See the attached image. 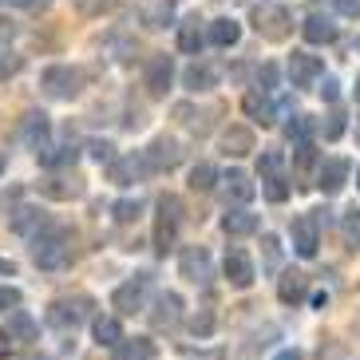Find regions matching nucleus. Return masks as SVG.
I'll return each instance as SVG.
<instances>
[{
    "label": "nucleus",
    "mask_w": 360,
    "mask_h": 360,
    "mask_svg": "<svg viewBox=\"0 0 360 360\" xmlns=\"http://www.w3.org/2000/svg\"><path fill=\"white\" fill-rule=\"evenodd\" d=\"M32 262L40 265V269H48V274L64 269V265L72 262V233L56 230V226H48L44 233H36L32 238Z\"/></svg>",
    "instance_id": "f257e3e1"
},
{
    "label": "nucleus",
    "mask_w": 360,
    "mask_h": 360,
    "mask_svg": "<svg viewBox=\"0 0 360 360\" xmlns=\"http://www.w3.org/2000/svg\"><path fill=\"white\" fill-rule=\"evenodd\" d=\"M96 301L87 293H72V297H56L52 305H48V325L60 328V333H75V328L84 325V321H91L96 313Z\"/></svg>",
    "instance_id": "f03ea898"
},
{
    "label": "nucleus",
    "mask_w": 360,
    "mask_h": 360,
    "mask_svg": "<svg viewBox=\"0 0 360 360\" xmlns=\"http://www.w3.org/2000/svg\"><path fill=\"white\" fill-rule=\"evenodd\" d=\"M40 87H44V96H52V99H75L84 91V72L72 64H52L40 72Z\"/></svg>",
    "instance_id": "7ed1b4c3"
},
{
    "label": "nucleus",
    "mask_w": 360,
    "mask_h": 360,
    "mask_svg": "<svg viewBox=\"0 0 360 360\" xmlns=\"http://www.w3.org/2000/svg\"><path fill=\"white\" fill-rule=\"evenodd\" d=\"M254 28H257L262 40L281 44V40H289V32H293V16H289L285 4H257L254 8Z\"/></svg>",
    "instance_id": "20e7f679"
},
{
    "label": "nucleus",
    "mask_w": 360,
    "mask_h": 360,
    "mask_svg": "<svg viewBox=\"0 0 360 360\" xmlns=\"http://www.w3.org/2000/svg\"><path fill=\"white\" fill-rule=\"evenodd\" d=\"M179 226H182V202L174 194H162L159 198V222H155V250L170 254L174 242H179Z\"/></svg>",
    "instance_id": "39448f33"
},
{
    "label": "nucleus",
    "mask_w": 360,
    "mask_h": 360,
    "mask_svg": "<svg viewBox=\"0 0 360 360\" xmlns=\"http://www.w3.org/2000/svg\"><path fill=\"white\" fill-rule=\"evenodd\" d=\"M147 289H150V274H135L131 281L111 293V309H115L119 317H131V313H143L147 309Z\"/></svg>",
    "instance_id": "423d86ee"
},
{
    "label": "nucleus",
    "mask_w": 360,
    "mask_h": 360,
    "mask_svg": "<svg viewBox=\"0 0 360 360\" xmlns=\"http://www.w3.org/2000/svg\"><path fill=\"white\" fill-rule=\"evenodd\" d=\"M147 170H174L182 162V143L174 135H155L147 143V150H139Z\"/></svg>",
    "instance_id": "0eeeda50"
},
{
    "label": "nucleus",
    "mask_w": 360,
    "mask_h": 360,
    "mask_svg": "<svg viewBox=\"0 0 360 360\" xmlns=\"http://www.w3.org/2000/svg\"><path fill=\"white\" fill-rule=\"evenodd\" d=\"M179 274L194 285H210L214 277V262H210V250L206 245H186L179 254Z\"/></svg>",
    "instance_id": "6e6552de"
},
{
    "label": "nucleus",
    "mask_w": 360,
    "mask_h": 360,
    "mask_svg": "<svg viewBox=\"0 0 360 360\" xmlns=\"http://www.w3.org/2000/svg\"><path fill=\"white\" fill-rule=\"evenodd\" d=\"M182 297L179 293H159L155 297V305L147 309V317H150V328H159V333H170V328H179V321H182Z\"/></svg>",
    "instance_id": "1a4fd4ad"
},
{
    "label": "nucleus",
    "mask_w": 360,
    "mask_h": 360,
    "mask_svg": "<svg viewBox=\"0 0 360 360\" xmlns=\"http://www.w3.org/2000/svg\"><path fill=\"white\" fill-rule=\"evenodd\" d=\"M242 111H245L250 119H257L262 127H274L277 119H281V115L289 111V103H285V99H281V103H274V99L262 96V91H250V96L242 99Z\"/></svg>",
    "instance_id": "9d476101"
},
{
    "label": "nucleus",
    "mask_w": 360,
    "mask_h": 360,
    "mask_svg": "<svg viewBox=\"0 0 360 360\" xmlns=\"http://www.w3.org/2000/svg\"><path fill=\"white\" fill-rule=\"evenodd\" d=\"M222 182V194H226V210L230 206H250V202L257 198V182L245 174V170H230L226 179H218Z\"/></svg>",
    "instance_id": "9b49d317"
},
{
    "label": "nucleus",
    "mask_w": 360,
    "mask_h": 360,
    "mask_svg": "<svg viewBox=\"0 0 360 360\" xmlns=\"http://www.w3.org/2000/svg\"><path fill=\"white\" fill-rule=\"evenodd\" d=\"M222 274H226V281H230L233 289H250L257 281V269H254V262H250L245 250H226Z\"/></svg>",
    "instance_id": "f8f14e48"
},
{
    "label": "nucleus",
    "mask_w": 360,
    "mask_h": 360,
    "mask_svg": "<svg viewBox=\"0 0 360 360\" xmlns=\"http://www.w3.org/2000/svg\"><path fill=\"white\" fill-rule=\"evenodd\" d=\"M289 238H293V254L297 257H317V245H321V230L313 226V218L309 214H301V218H293V226H289Z\"/></svg>",
    "instance_id": "ddd939ff"
},
{
    "label": "nucleus",
    "mask_w": 360,
    "mask_h": 360,
    "mask_svg": "<svg viewBox=\"0 0 360 360\" xmlns=\"http://www.w3.org/2000/svg\"><path fill=\"white\" fill-rule=\"evenodd\" d=\"M40 194L52 202L84 198V179L79 174H48V179H40Z\"/></svg>",
    "instance_id": "4468645a"
},
{
    "label": "nucleus",
    "mask_w": 360,
    "mask_h": 360,
    "mask_svg": "<svg viewBox=\"0 0 360 360\" xmlns=\"http://www.w3.org/2000/svg\"><path fill=\"white\" fill-rule=\"evenodd\" d=\"M321 75H325L321 56H313V52H293L289 56V79H293V87H313Z\"/></svg>",
    "instance_id": "2eb2a0df"
},
{
    "label": "nucleus",
    "mask_w": 360,
    "mask_h": 360,
    "mask_svg": "<svg viewBox=\"0 0 360 360\" xmlns=\"http://www.w3.org/2000/svg\"><path fill=\"white\" fill-rule=\"evenodd\" d=\"M143 174H150L143 155H115V159L107 162V179L115 182V186H131V182H139Z\"/></svg>",
    "instance_id": "dca6fc26"
},
{
    "label": "nucleus",
    "mask_w": 360,
    "mask_h": 360,
    "mask_svg": "<svg viewBox=\"0 0 360 360\" xmlns=\"http://www.w3.org/2000/svg\"><path fill=\"white\" fill-rule=\"evenodd\" d=\"M8 230L20 233V238H36V233L48 230V214H44L40 206H16V210L8 214Z\"/></svg>",
    "instance_id": "f3484780"
},
{
    "label": "nucleus",
    "mask_w": 360,
    "mask_h": 360,
    "mask_svg": "<svg viewBox=\"0 0 360 360\" xmlns=\"http://www.w3.org/2000/svg\"><path fill=\"white\" fill-rule=\"evenodd\" d=\"M277 297H281V305H301L309 297V274L301 269H285V274L277 277Z\"/></svg>",
    "instance_id": "a211bd4d"
},
{
    "label": "nucleus",
    "mask_w": 360,
    "mask_h": 360,
    "mask_svg": "<svg viewBox=\"0 0 360 360\" xmlns=\"http://www.w3.org/2000/svg\"><path fill=\"white\" fill-rule=\"evenodd\" d=\"M12 345H36L40 340V325L32 321V313H24V309H12L8 313V325H4Z\"/></svg>",
    "instance_id": "6ab92c4d"
},
{
    "label": "nucleus",
    "mask_w": 360,
    "mask_h": 360,
    "mask_svg": "<svg viewBox=\"0 0 360 360\" xmlns=\"http://www.w3.org/2000/svg\"><path fill=\"white\" fill-rule=\"evenodd\" d=\"M170 79H174V60L170 56H155L147 64V91L155 99H162L170 91Z\"/></svg>",
    "instance_id": "aec40b11"
},
{
    "label": "nucleus",
    "mask_w": 360,
    "mask_h": 360,
    "mask_svg": "<svg viewBox=\"0 0 360 360\" xmlns=\"http://www.w3.org/2000/svg\"><path fill=\"white\" fill-rule=\"evenodd\" d=\"M91 337H96L99 349H119L123 345V321L111 317V313H99V317H91Z\"/></svg>",
    "instance_id": "412c9836"
},
{
    "label": "nucleus",
    "mask_w": 360,
    "mask_h": 360,
    "mask_svg": "<svg viewBox=\"0 0 360 360\" xmlns=\"http://www.w3.org/2000/svg\"><path fill=\"white\" fill-rule=\"evenodd\" d=\"M301 36H305L309 44H333L340 36L337 20L333 16H321V12H309L305 24H301Z\"/></svg>",
    "instance_id": "4be33fe9"
},
{
    "label": "nucleus",
    "mask_w": 360,
    "mask_h": 360,
    "mask_svg": "<svg viewBox=\"0 0 360 360\" xmlns=\"http://www.w3.org/2000/svg\"><path fill=\"white\" fill-rule=\"evenodd\" d=\"M345 182H349V162L345 159H325L317 170V186L321 194H340L345 191Z\"/></svg>",
    "instance_id": "5701e85b"
},
{
    "label": "nucleus",
    "mask_w": 360,
    "mask_h": 360,
    "mask_svg": "<svg viewBox=\"0 0 360 360\" xmlns=\"http://www.w3.org/2000/svg\"><path fill=\"white\" fill-rule=\"evenodd\" d=\"M222 150L230 155V159H242V155H250V150H257V139L250 127H242V123H233V127L222 131Z\"/></svg>",
    "instance_id": "b1692460"
},
{
    "label": "nucleus",
    "mask_w": 360,
    "mask_h": 360,
    "mask_svg": "<svg viewBox=\"0 0 360 360\" xmlns=\"http://www.w3.org/2000/svg\"><path fill=\"white\" fill-rule=\"evenodd\" d=\"M218 79H222V72H218L214 64H191L186 72H182V87H186V91H194V96H198V91L218 87Z\"/></svg>",
    "instance_id": "393cba45"
},
{
    "label": "nucleus",
    "mask_w": 360,
    "mask_h": 360,
    "mask_svg": "<svg viewBox=\"0 0 360 360\" xmlns=\"http://www.w3.org/2000/svg\"><path fill=\"white\" fill-rule=\"evenodd\" d=\"M257 214H250L245 206H233V210L222 214V230L230 233V238H250V233H257Z\"/></svg>",
    "instance_id": "a878e982"
},
{
    "label": "nucleus",
    "mask_w": 360,
    "mask_h": 360,
    "mask_svg": "<svg viewBox=\"0 0 360 360\" xmlns=\"http://www.w3.org/2000/svg\"><path fill=\"white\" fill-rule=\"evenodd\" d=\"M139 20L147 24L150 32H159V28H167L174 20V4L170 0H143L139 4Z\"/></svg>",
    "instance_id": "bb28decb"
},
{
    "label": "nucleus",
    "mask_w": 360,
    "mask_h": 360,
    "mask_svg": "<svg viewBox=\"0 0 360 360\" xmlns=\"http://www.w3.org/2000/svg\"><path fill=\"white\" fill-rule=\"evenodd\" d=\"M206 40H210L214 48H233V44L242 40V24L230 20V16H218V20L206 24Z\"/></svg>",
    "instance_id": "cd10ccee"
},
{
    "label": "nucleus",
    "mask_w": 360,
    "mask_h": 360,
    "mask_svg": "<svg viewBox=\"0 0 360 360\" xmlns=\"http://www.w3.org/2000/svg\"><path fill=\"white\" fill-rule=\"evenodd\" d=\"M36 159H40V167L48 170H68L75 167V159H79V150L68 143V147H52V143H44V147H36Z\"/></svg>",
    "instance_id": "c85d7f7f"
},
{
    "label": "nucleus",
    "mask_w": 360,
    "mask_h": 360,
    "mask_svg": "<svg viewBox=\"0 0 360 360\" xmlns=\"http://www.w3.org/2000/svg\"><path fill=\"white\" fill-rule=\"evenodd\" d=\"M202 48H206V28H202V20H198V16L182 20V24H179V52L198 56Z\"/></svg>",
    "instance_id": "c756f323"
},
{
    "label": "nucleus",
    "mask_w": 360,
    "mask_h": 360,
    "mask_svg": "<svg viewBox=\"0 0 360 360\" xmlns=\"http://www.w3.org/2000/svg\"><path fill=\"white\" fill-rule=\"evenodd\" d=\"M48 131H52V123H48V115L44 111H28L20 123V139L28 143V147H44V139H48Z\"/></svg>",
    "instance_id": "7c9ffc66"
},
{
    "label": "nucleus",
    "mask_w": 360,
    "mask_h": 360,
    "mask_svg": "<svg viewBox=\"0 0 360 360\" xmlns=\"http://www.w3.org/2000/svg\"><path fill=\"white\" fill-rule=\"evenodd\" d=\"M111 360H155V345H150L147 337H135V340L123 337V345L115 349Z\"/></svg>",
    "instance_id": "2f4dec72"
},
{
    "label": "nucleus",
    "mask_w": 360,
    "mask_h": 360,
    "mask_svg": "<svg viewBox=\"0 0 360 360\" xmlns=\"http://www.w3.org/2000/svg\"><path fill=\"white\" fill-rule=\"evenodd\" d=\"M174 115H179L182 123H186V127L194 131V135H206V131H210V115H214V107H206V111H194L191 103H179V107H174Z\"/></svg>",
    "instance_id": "473e14b6"
},
{
    "label": "nucleus",
    "mask_w": 360,
    "mask_h": 360,
    "mask_svg": "<svg viewBox=\"0 0 360 360\" xmlns=\"http://www.w3.org/2000/svg\"><path fill=\"white\" fill-rule=\"evenodd\" d=\"M313 127L321 131V139H328V143H337V139L345 135V127H349V115H345L340 107H333V111H328V115L321 119V123H313Z\"/></svg>",
    "instance_id": "72a5a7b5"
},
{
    "label": "nucleus",
    "mask_w": 360,
    "mask_h": 360,
    "mask_svg": "<svg viewBox=\"0 0 360 360\" xmlns=\"http://www.w3.org/2000/svg\"><path fill=\"white\" fill-rule=\"evenodd\" d=\"M313 167H317V147L313 143H297L293 147V174L297 179H309Z\"/></svg>",
    "instance_id": "f704fd0d"
},
{
    "label": "nucleus",
    "mask_w": 360,
    "mask_h": 360,
    "mask_svg": "<svg viewBox=\"0 0 360 360\" xmlns=\"http://www.w3.org/2000/svg\"><path fill=\"white\" fill-rule=\"evenodd\" d=\"M214 186H218V167H214V162H198V167L191 170V191L206 194V191H214Z\"/></svg>",
    "instance_id": "c9c22d12"
},
{
    "label": "nucleus",
    "mask_w": 360,
    "mask_h": 360,
    "mask_svg": "<svg viewBox=\"0 0 360 360\" xmlns=\"http://www.w3.org/2000/svg\"><path fill=\"white\" fill-rule=\"evenodd\" d=\"M340 242L349 245V250H356V245H360V210H356V206L340 214Z\"/></svg>",
    "instance_id": "e433bc0d"
},
{
    "label": "nucleus",
    "mask_w": 360,
    "mask_h": 360,
    "mask_svg": "<svg viewBox=\"0 0 360 360\" xmlns=\"http://www.w3.org/2000/svg\"><path fill=\"white\" fill-rule=\"evenodd\" d=\"M262 254H265V274L281 269V238L277 233H262Z\"/></svg>",
    "instance_id": "4c0bfd02"
},
{
    "label": "nucleus",
    "mask_w": 360,
    "mask_h": 360,
    "mask_svg": "<svg viewBox=\"0 0 360 360\" xmlns=\"http://www.w3.org/2000/svg\"><path fill=\"white\" fill-rule=\"evenodd\" d=\"M262 194L269 202H285L289 198V179L285 174H262Z\"/></svg>",
    "instance_id": "58836bf2"
},
{
    "label": "nucleus",
    "mask_w": 360,
    "mask_h": 360,
    "mask_svg": "<svg viewBox=\"0 0 360 360\" xmlns=\"http://www.w3.org/2000/svg\"><path fill=\"white\" fill-rule=\"evenodd\" d=\"M111 214H115V222H139L143 218V198H119L115 206H111Z\"/></svg>",
    "instance_id": "ea45409f"
},
{
    "label": "nucleus",
    "mask_w": 360,
    "mask_h": 360,
    "mask_svg": "<svg viewBox=\"0 0 360 360\" xmlns=\"http://www.w3.org/2000/svg\"><path fill=\"white\" fill-rule=\"evenodd\" d=\"M277 84H281V72H277V64H262V68H257V87H254V91H262V96H274Z\"/></svg>",
    "instance_id": "a19ab883"
},
{
    "label": "nucleus",
    "mask_w": 360,
    "mask_h": 360,
    "mask_svg": "<svg viewBox=\"0 0 360 360\" xmlns=\"http://www.w3.org/2000/svg\"><path fill=\"white\" fill-rule=\"evenodd\" d=\"M285 135H289V143H309V135H313V119H309V115H293L285 123Z\"/></svg>",
    "instance_id": "79ce46f5"
},
{
    "label": "nucleus",
    "mask_w": 360,
    "mask_h": 360,
    "mask_svg": "<svg viewBox=\"0 0 360 360\" xmlns=\"http://www.w3.org/2000/svg\"><path fill=\"white\" fill-rule=\"evenodd\" d=\"M191 337H198V340L214 337V313L210 309H198V313L191 317Z\"/></svg>",
    "instance_id": "37998d69"
},
{
    "label": "nucleus",
    "mask_w": 360,
    "mask_h": 360,
    "mask_svg": "<svg viewBox=\"0 0 360 360\" xmlns=\"http://www.w3.org/2000/svg\"><path fill=\"white\" fill-rule=\"evenodd\" d=\"M119 0H72V8L79 12V16H103L107 8H115Z\"/></svg>",
    "instance_id": "c03bdc74"
},
{
    "label": "nucleus",
    "mask_w": 360,
    "mask_h": 360,
    "mask_svg": "<svg viewBox=\"0 0 360 360\" xmlns=\"http://www.w3.org/2000/svg\"><path fill=\"white\" fill-rule=\"evenodd\" d=\"M281 162H285V155H281V150H262L257 170H262V174H281Z\"/></svg>",
    "instance_id": "a18cd8bd"
},
{
    "label": "nucleus",
    "mask_w": 360,
    "mask_h": 360,
    "mask_svg": "<svg viewBox=\"0 0 360 360\" xmlns=\"http://www.w3.org/2000/svg\"><path fill=\"white\" fill-rule=\"evenodd\" d=\"M16 72H20V56L12 48H0V79H12Z\"/></svg>",
    "instance_id": "49530a36"
},
{
    "label": "nucleus",
    "mask_w": 360,
    "mask_h": 360,
    "mask_svg": "<svg viewBox=\"0 0 360 360\" xmlns=\"http://www.w3.org/2000/svg\"><path fill=\"white\" fill-rule=\"evenodd\" d=\"M87 150H91V159H96V162H111V159H115V147H111L107 139H91Z\"/></svg>",
    "instance_id": "de8ad7c7"
},
{
    "label": "nucleus",
    "mask_w": 360,
    "mask_h": 360,
    "mask_svg": "<svg viewBox=\"0 0 360 360\" xmlns=\"http://www.w3.org/2000/svg\"><path fill=\"white\" fill-rule=\"evenodd\" d=\"M12 309H20V289L0 285V313H12Z\"/></svg>",
    "instance_id": "09e8293b"
},
{
    "label": "nucleus",
    "mask_w": 360,
    "mask_h": 360,
    "mask_svg": "<svg viewBox=\"0 0 360 360\" xmlns=\"http://www.w3.org/2000/svg\"><path fill=\"white\" fill-rule=\"evenodd\" d=\"M16 40V20L12 16H0V48H8Z\"/></svg>",
    "instance_id": "8fccbe9b"
},
{
    "label": "nucleus",
    "mask_w": 360,
    "mask_h": 360,
    "mask_svg": "<svg viewBox=\"0 0 360 360\" xmlns=\"http://www.w3.org/2000/svg\"><path fill=\"white\" fill-rule=\"evenodd\" d=\"M337 16H360V0H328Z\"/></svg>",
    "instance_id": "3c124183"
},
{
    "label": "nucleus",
    "mask_w": 360,
    "mask_h": 360,
    "mask_svg": "<svg viewBox=\"0 0 360 360\" xmlns=\"http://www.w3.org/2000/svg\"><path fill=\"white\" fill-rule=\"evenodd\" d=\"M321 99H325V103H337V99H340V84L333 79V75L321 84Z\"/></svg>",
    "instance_id": "603ef678"
},
{
    "label": "nucleus",
    "mask_w": 360,
    "mask_h": 360,
    "mask_svg": "<svg viewBox=\"0 0 360 360\" xmlns=\"http://www.w3.org/2000/svg\"><path fill=\"white\" fill-rule=\"evenodd\" d=\"M0 4H20V8H48L52 0H0Z\"/></svg>",
    "instance_id": "864d4df0"
},
{
    "label": "nucleus",
    "mask_w": 360,
    "mask_h": 360,
    "mask_svg": "<svg viewBox=\"0 0 360 360\" xmlns=\"http://www.w3.org/2000/svg\"><path fill=\"white\" fill-rule=\"evenodd\" d=\"M12 356V340H8V333L0 328V360H8Z\"/></svg>",
    "instance_id": "5fc2aeb1"
},
{
    "label": "nucleus",
    "mask_w": 360,
    "mask_h": 360,
    "mask_svg": "<svg viewBox=\"0 0 360 360\" xmlns=\"http://www.w3.org/2000/svg\"><path fill=\"white\" fill-rule=\"evenodd\" d=\"M274 360H301V352H297V349H285V352H277Z\"/></svg>",
    "instance_id": "6e6d98bb"
},
{
    "label": "nucleus",
    "mask_w": 360,
    "mask_h": 360,
    "mask_svg": "<svg viewBox=\"0 0 360 360\" xmlns=\"http://www.w3.org/2000/svg\"><path fill=\"white\" fill-rule=\"evenodd\" d=\"M0 274H8V277H12V274H16V265H12V262H4V257H0Z\"/></svg>",
    "instance_id": "4d7b16f0"
},
{
    "label": "nucleus",
    "mask_w": 360,
    "mask_h": 360,
    "mask_svg": "<svg viewBox=\"0 0 360 360\" xmlns=\"http://www.w3.org/2000/svg\"><path fill=\"white\" fill-rule=\"evenodd\" d=\"M8 170V150H0V174Z\"/></svg>",
    "instance_id": "13d9d810"
},
{
    "label": "nucleus",
    "mask_w": 360,
    "mask_h": 360,
    "mask_svg": "<svg viewBox=\"0 0 360 360\" xmlns=\"http://www.w3.org/2000/svg\"><path fill=\"white\" fill-rule=\"evenodd\" d=\"M356 147H360V119H356Z\"/></svg>",
    "instance_id": "bf43d9fd"
},
{
    "label": "nucleus",
    "mask_w": 360,
    "mask_h": 360,
    "mask_svg": "<svg viewBox=\"0 0 360 360\" xmlns=\"http://www.w3.org/2000/svg\"><path fill=\"white\" fill-rule=\"evenodd\" d=\"M356 99H360V79H356Z\"/></svg>",
    "instance_id": "052dcab7"
},
{
    "label": "nucleus",
    "mask_w": 360,
    "mask_h": 360,
    "mask_svg": "<svg viewBox=\"0 0 360 360\" xmlns=\"http://www.w3.org/2000/svg\"><path fill=\"white\" fill-rule=\"evenodd\" d=\"M356 186H360V170H356Z\"/></svg>",
    "instance_id": "680f3d73"
},
{
    "label": "nucleus",
    "mask_w": 360,
    "mask_h": 360,
    "mask_svg": "<svg viewBox=\"0 0 360 360\" xmlns=\"http://www.w3.org/2000/svg\"><path fill=\"white\" fill-rule=\"evenodd\" d=\"M170 4H174V0H170Z\"/></svg>",
    "instance_id": "e2e57ef3"
}]
</instances>
